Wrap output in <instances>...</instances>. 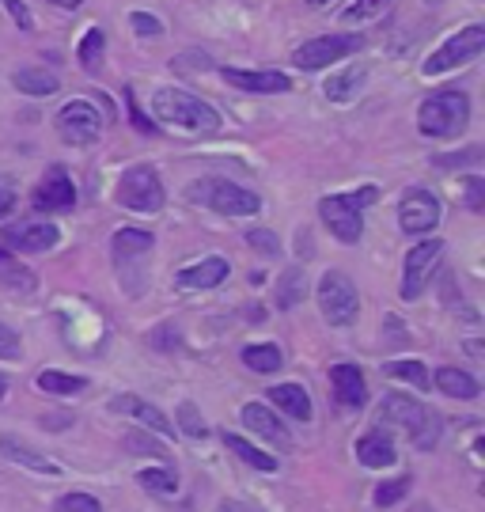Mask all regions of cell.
Wrapping results in <instances>:
<instances>
[{"instance_id": "1", "label": "cell", "mask_w": 485, "mask_h": 512, "mask_svg": "<svg viewBox=\"0 0 485 512\" xmlns=\"http://www.w3.org/2000/svg\"><path fill=\"white\" fill-rule=\"evenodd\" d=\"M148 114L156 118V126L179 137H213L220 129V114L209 107L205 99H198L186 88H156L148 99Z\"/></svg>"}, {"instance_id": "2", "label": "cell", "mask_w": 485, "mask_h": 512, "mask_svg": "<svg viewBox=\"0 0 485 512\" xmlns=\"http://www.w3.org/2000/svg\"><path fill=\"white\" fill-rule=\"evenodd\" d=\"M383 421H395L402 425L410 440H414L417 452H432L440 444V433H444V421L436 410H429L425 403H417L410 395H387L383 399Z\"/></svg>"}, {"instance_id": "3", "label": "cell", "mask_w": 485, "mask_h": 512, "mask_svg": "<svg viewBox=\"0 0 485 512\" xmlns=\"http://www.w3.org/2000/svg\"><path fill=\"white\" fill-rule=\"evenodd\" d=\"M467 122H470V99L463 92H436L417 107V129L425 137H436V141L459 137L467 129Z\"/></svg>"}, {"instance_id": "4", "label": "cell", "mask_w": 485, "mask_h": 512, "mask_svg": "<svg viewBox=\"0 0 485 512\" xmlns=\"http://www.w3.org/2000/svg\"><path fill=\"white\" fill-rule=\"evenodd\" d=\"M376 202V186H364L357 194H330L319 202V217L342 243H357L364 232V205Z\"/></svg>"}, {"instance_id": "5", "label": "cell", "mask_w": 485, "mask_h": 512, "mask_svg": "<svg viewBox=\"0 0 485 512\" xmlns=\"http://www.w3.org/2000/svg\"><path fill=\"white\" fill-rule=\"evenodd\" d=\"M114 198H118V205L129 209V213H144V217H152V213H160L163 202H167V190H163L156 167L137 164L122 175V183H118V190H114Z\"/></svg>"}, {"instance_id": "6", "label": "cell", "mask_w": 485, "mask_h": 512, "mask_svg": "<svg viewBox=\"0 0 485 512\" xmlns=\"http://www.w3.org/2000/svg\"><path fill=\"white\" fill-rule=\"evenodd\" d=\"M319 311L330 327H349L360 311V293L342 270H326L319 281Z\"/></svg>"}, {"instance_id": "7", "label": "cell", "mask_w": 485, "mask_h": 512, "mask_svg": "<svg viewBox=\"0 0 485 512\" xmlns=\"http://www.w3.org/2000/svg\"><path fill=\"white\" fill-rule=\"evenodd\" d=\"M482 50H485V27L482 23H470V27H463L459 35H451L436 54L425 57L421 73L425 76L451 73V69H459V65H470L474 57H482Z\"/></svg>"}, {"instance_id": "8", "label": "cell", "mask_w": 485, "mask_h": 512, "mask_svg": "<svg viewBox=\"0 0 485 512\" xmlns=\"http://www.w3.org/2000/svg\"><path fill=\"white\" fill-rule=\"evenodd\" d=\"M57 133L61 141H69L76 148H88L103 137V114L91 107L88 99H72L57 110Z\"/></svg>"}, {"instance_id": "9", "label": "cell", "mask_w": 485, "mask_h": 512, "mask_svg": "<svg viewBox=\"0 0 485 512\" xmlns=\"http://www.w3.org/2000/svg\"><path fill=\"white\" fill-rule=\"evenodd\" d=\"M357 50H364V35H323V38L304 42V46L292 54V61H296V69L315 73V69H326V65L357 54Z\"/></svg>"}, {"instance_id": "10", "label": "cell", "mask_w": 485, "mask_h": 512, "mask_svg": "<svg viewBox=\"0 0 485 512\" xmlns=\"http://www.w3.org/2000/svg\"><path fill=\"white\" fill-rule=\"evenodd\" d=\"M152 247H156V236L144 232V228H118V232H114V262H118V281H122V289H126L129 274H137V285L144 289L141 266H144V258L152 255Z\"/></svg>"}, {"instance_id": "11", "label": "cell", "mask_w": 485, "mask_h": 512, "mask_svg": "<svg viewBox=\"0 0 485 512\" xmlns=\"http://www.w3.org/2000/svg\"><path fill=\"white\" fill-rule=\"evenodd\" d=\"M57 239H61V232L50 220H19V224L0 228V247L19 251V255H42V251L57 247Z\"/></svg>"}, {"instance_id": "12", "label": "cell", "mask_w": 485, "mask_h": 512, "mask_svg": "<svg viewBox=\"0 0 485 512\" xmlns=\"http://www.w3.org/2000/svg\"><path fill=\"white\" fill-rule=\"evenodd\" d=\"M398 224H402L406 236H429L432 228L440 224V198L425 186L406 190V198L398 205Z\"/></svg>"}, {"instance_id": "13", "label": "cell", "mask_w": 485, "mask_h": 512, "mask_svg": "<svg viewBox=\"0 0 485 512\" xmlns=\"http://www.w3.org/2000/svg\"><path fill=\"white\" fill-rule=\"evenodd\" d=\"M440 255H444V239H425V243H417L414 251L406 255V266H402V300H417V296L425 293Z\"/></svg>"}, {"instance_id": "14", "label": "cell", "mask_w": 485, "mask_h": 512, "mask_svg": "<svg viewBox=\"0 0 485 512\" xmlns=\"http://www.w3.org/2000/svg\"><path fill=\"white\" fill-rule=\"evenodd\" d=\"M201 198L209 209L216 213H224V217H254L258 209H262V198L254 194V190H243V186L228 183V179H216L201 190Z\"/></svg>"}, {"instance_id": "15", "label": "cell", "mask_w": 485, "mask_h": 512, "mask_svg": "<svg viewBox=\"0 0 485 512\" xmlns=\"http://www.w3.org/2000/svg\"><path fill=\"white\" fill-rule=\"evenodd\" d=\"M35 205L46 213H65L76 205V186H72L65 167H46L42 183L35 186Z\"/></svg>"}, {"instance_id": "16", "label": "cell", "mask_w": 485, "mask_h": 512, "mask_svg": "<svg viewBox=\"0 0 485 512\" xmlns=\"http://www.w3.org/2000/svg\"><path fill=\"white\" fill-rule=\"evenodd\" d=\"M232 274V266H228V258H201L194 266H186L179 277H175V289L179 293H201V289H216V285H224Z\"/></svg>"}, {"instance_id": "17", "label": "cell", "mask_w": 485, "mask_h": 512, "mask_svg": "<svg viewBox=\"0 0 485 512\" xmlns=\"http://www.w3.org/2000/svg\"><path fill=\"white\" fill-rule=\"evenodd\" d=\"M220 76L239 88V92H251V95H285L292 92V80L285 73H251V69H220Z\"/></svg>"}, {"instance_id": "18", "label": "cell", "mask_w": 485, "mask_h": 512, "mask_svg": "<svg viewBox=\"0 0 485 512\" xmlns=\"http://www.w3.org/2000/svg\"><path fill=\"white\" fill-rule=\"evenodd\" d=\"M239 421H243V429H251V433H258L262 440H270L273 448H292V433H288L281 421L273 418L270 406L247 403L243 406V414H239Z\"/></svg>"}, {"instance_id": "19", "label": "cell", "mask_w": 485, "mask_h": 512, "mask_svg": "<svg viewBox=\"0 0 485 512\" xmlns=\"http://www.w3.org/2000/svg\"><path fill=\"white\" fill-rule=\"evenodd\" d=\"M330 384H334V399L349 406V410L368 403V380H364V372L357 365H349V361L334 365L330 368Z\"/></svg>"}, {"instance_id": "20", "label": "cell", "mask_w": 485, "mask_h": 512, "mask_svg": "<svg viewBox=\"0 0 485 512\" xmlns=\"http://www.w3.org/2000/svg\"><path fill=\"white\" fill-rule=\"evenodd\" d=\"M0 456L19 463V467H31L38 475H61V467H57L54 459H46L38 448H31V444L23 437H16V433H0Z\"/></svg>"}, {"instance_id": "21", "label": "cell", "mask_w": 485, "mask_h": 512, "mask_svg": "<svg viewBox=\"0 0 485 512\" xmlns=\"http://www.w3.org/2000/svg\"><path fill=\"white\" fill-rule=\"evenodd\" d=\"M110 410H114V414H129V418H137L144 429H156V433H163V437H171V433H175V429H171V421L163 418L160 406L144 403V399H137V395H118V399H110Z\"/></svg>"}, {"instance_id": "22", "label": "cell", "mask_w": 485, "mask_h": 512, "mask_svg": "<svg viewBox=\"0 0 485 512\" xmlns=\"http://www.w3.org/2000/svg\"><path fill=\"white\" fill-rule=\"evenodd\" d=\"M357 459L364 467H372V471H383V467H395V440L387 437L383 429H372V433H364L357 440Z\"/></svg>"}, {"instance_id": "23", "label": "cell", "mask_w": 485, "mask_h": 512, "mask_svg": "<svg viewBox=\"0 0 485 512\" xmlns=\"http://www.w3.org/2000/svg\"><path fill=\"white\" fill-rule=\"evenodd\" d=\"M432 384H436V391L451 395V399H478L482 395V384L470 372H463V368H440L432 376Z\"/></svg>"}, {"instance_id": "24", "label": "cell", "mask_w": 485, "mask_h": 512, "mask_svg": "<svg viewBox=\"0 0 485 512\" xmlns=\"http://www.w3.org/2000/svg\"><path fill=\"white\" fill-rule=\"evenodd\" d=\"M364 80H368V69H364V65H349V69H342V73L330 76V80L323 84L326 99H334V103H349V99L364 88Z\"/></svg>"}, {"instance_id": "25", "label": "cell", "mask_w": 485, "mask_h": 512, "mask_svg": "<svg viewBox=\"0 0 485 512\" xmlns=\"http://www.w3.org/2000/svg\"><path fill=\"white\" fill-rule=\"evenodd\" d=\"M270 399H273V406H281V410H285L288 418H296V421L311 418V399H307V391L300 384L270 387Z\"/></svg>"}, {"instance_id": "26", "label": "cell", "mask_w": 485, "mask_h": 512, "mask_svg": "<svg viewBox=\"0 0 485 512\" xmlns=\"http://www.w3.org/2000/svg\"><path fill=\"white\" fill-rule=\"evenodd\" d=\"M35 274L23 270L16 258L0 247V289H12V293H35Z\"/></svg>"}, {"instance_id": "27", "label": "cell", "mask_w": 485, "mask_h": 512, "mask_svg": "<svg viewBox=\"0 0 485 512\" xmlns=\"http://www.w3.org/2000/svg\"><path fill=\"white\" fill-rule=\"evenodd\" d=\"M12 84H16V92H23V95H54L57 88H61V80H57L50 69H16Z\"/></svg>"}, {"instance_id": "28", "label": "cell", "mask_w": 485, "mask_h": 512, "mask_svg": "<svg viewBox=\"0 0 485 512\" xmlns=\"http://www.w3.org/2000/svg\"><path fill=\"white\" fill-rule=\"evenodd\" d=\"M307 296V270H285L281 274V281H277V308L288 311V308H296L300 300Z\"/></svg>"}, {"instance_id": "29", "label": "cell", "mask_w": 485, "mask_h": 512, "mask_svg": "<svg viewBox=\"0 0 485 512\" xmlns=\"http://www.w3.org/2000/svg\"><path fill=\"white\" fill-rule=\"evenodd\" d=\"M224 444L235 452V459H243V463H247V467H254V471H277V459H273L270 452H262V448H254V444H247L243 437L224 433Z\"/></svg>"}, {"instance_id": "30", "label": "cell", "mask_w": 485, "mask_h": 512, "mask_svg": "<svg viewBox=\"0 0 485 512\" xmlns=\"http://www.w3.org/2000/svg\"><path fill=\"white\" fill-rule=\"evenodd\" d=\"M38 387H42L46 395H80V391H88V380H84V376H72V372L46 368V372L38 376Z\"/></svg>"}, {"instance_id": "31", "label": "cell", "mask_w": 485, "mask_h": 512, "mask_svg": "<svg viewBox=\"0 0 485 512\" xmlns=\"http://www.w3.org/2000/svg\"><path fill=\"white\" fill-rule=\"evenodd\" d=\"M383 376L406 380V384H414L417 391H429V384H432L429 368L421 365V361H387V365H383Z\"/></svg>"}, {"instance_id": "32", "label": "cell", "mask_w": 485, "mask_h": 512, "mask_svg": "<svg viewBox=\"0 0 485 512\" xmlns=\"http://www.w3.org/2000/svg\"><path fill=\"white\" fill-rule=\"evenodd\" d=\"M243 365L251 368V372H277L281 368V349L273 346V342H262V346H247L243 349Z\"/></svg>"}, {"instance_id": "33", "label": "cell", "mask_w": 485, "mask_h": 512, "mask_svg": "<svg viewBox=\"0 0 485 512\" xmlns=\"http://www.w3.org/2000/svg\"><path fill=\"white\" fill-rule=\"evenodd\" d=\"M103 50H107V38L99 27H91L88 35L80 38V65L88 69V73H99L103 69Z\"/></svg>"}, {"instance_id": "34", "label": "cell", "mask_w": 485, "mask_h": 512, "mask_svg": "<svg viewBox=\"0 0 485 512\" xmlns=\"http://www.w3.org/2000/svg\"><path fill=\"white\" fill-rule=\"evenodd\" d=\"M137 482H141L144 490H152V494H163L171 497L175 490H179V475L171 471V467H156V471H141L137 475Z\"/></svg>"}, {"instance_id": "35", "label": "cell", "mask_w": 485, "mask_h": 512, "mask_svg": "<svg viewBox=\"0 0 485 512\" xmlns=\"http://www.w3.org/2000/svg\"><path fill=\"white\" fill-rule=\"evenodd\" d=\"M406 494H410V478H395V482H379L372 501H376V509H391V505H398Z\"/></svg>"}, {"instance_id": "36", "label": "cell", "mask_w": 485, "mask_h": 512, "mask_svg": "<svg viewBox=\"0 0 485 512\" xmlns=\"http://www.w3.org/2000/svg\"><path fill=\"white\" fill-rule=\"evenodd\" d=\"M391 8V0H357L353 8H345V23H360V19H372L379 12H387Z\"/></svg>"}, {"instance_id": "37", "label": "cell", "mask_w": 485, "mask_h": 512, "mask_svg": "<svg viewBox=\"0 0 485 512\" xmlns=\"http://www.w3.org/2000/svg\"><path fill=\"white\" fill-rule=\"evenodd\" d=\"M57 512H103V505L91 494H65L57 501Z\"/></svg>"}, {"instance_id": "38", "label": "cell", "mask_w": 485, "mask_h": 512, "mask_svg": "<svg viewBox=\"0 0 485 512\" xmlns=\"http://www.w3.org/2000/svg\"><path fill=\"white\" fill-rule=\"evenodd\" d=\"M179 421H182V433H190V437H205L209 433V425H201V414L194 403L179 406Z\"/></svg>"}, {"instance_id": "39", "label": "cell", "mask_w": 485, "mask_h": 512, "mask_svg": "<svg viewBox=\"0 0 485 512\" xmlns=\"http://www.w3.org/2000/svg\"><path fill=\"white\" fill-rule=\"evenodd\" d=\"M129 27H133L141 38H160L163 35V23L156 16H148V12H133V16H129Z\"/></svg>"}, {"instance_id": "40", "label": "cell", "mask_w": 485, "mask_h": 512, "mask_svg": "<svg viewBox=\"0 0 485 512\" xmlns=\"http://www.w3.org/2000/svg\"><path fill=\"white\" fill-rule=\"evenodd\" d=\"M247 243H251L258 255H281V243H277V236L273 232H266V228H254L251 236H247Z\"/></svg>"}, {"instance_id": "41", "label": "cell", "mask_w": 485, "mask_h": 512, "mask_svg": "<svg viewBox=\"0 0 485 512\" xmlns=\"http://www.w3.org/2000/svg\"><path fill=\"white\" fill-rule=\"evenodd\" d=\"M19 357V334L8 323H0V361H16Z\"/></svg>"}, {"instance_id": "42", "label": "cell", "mask_w": 485, "mask_h": 512, "mask_svg": "<svg viewBox=\"0 0 485 512\" xmlns=\"http://www.w3.org/2000/svg\"><path fill=\"white\" fill-rule=\"evenodd\" d=\"M0 4L12 12V19H16L19 31H31V27H35V16H31V8H27L23 0H0Z\"/></svg>"}, {"instance_id": "43", "label": "cell", "mask_w": 485, "mask_h": 512, "mask_svg": "<svg viewBox=\"0 0 485 512\" xmlns=\"http://www.w3.org/2000/svg\"><path fill=\"white\" fill-rule=\"evenodd\" d=\"M126 444H129V448H141L137 456H156V459H163V444H156V440H144V437H137V433H133V437H126Z\"/></svg>"}, {"instance_id": "44", "label": "cell", "mask_w": 485, "mask_h": 512, "mask_svg": "<svg viewBox=\"0 0 485 512\" xmlns=\"http://www.w3.org/2000/svg\"><path fill=\"white\" fill-rule=\"evenodd\" d=\"M12 209H16V186L8 179H0V217H8Z\"/></svg>"}, {"instance_id": "45", "label": "cell", "mask_w": 485, "mask_h": 512, "mask_svg": "<svg viewBox=\"0 0 485 512\" xmlns=\"http://www.w3.org/2000/svg\"><path fill=\"white\" fill-rule=\"evenodd\" d=\"M126 103H129V114H133V126L141 129V133H148V129H152V122H148L141 110H137V103H133V88H126Z\"/></svg>"}, {"instance_id": "46", "label": "cell", "mask_w": 485, "mask_h": 512, "mask_svg": "<svg viewBox=\"0 0 485 512\" xmlns=\"http://www.w3.org/2000/svg\"><path fill=\"white\" fill-rule=\"evenodd\" d=\"M467 183H470V194H467L470 209H474V213H482V179H478V175H470Z\"/></svg>"}, {"instance_id": "47", "label": "cell", "mask_w": 485, "mask_h": 512, "mask_svg": "<svg viewBox=\"0 0 485 512\" xmlns=\"http://www.w3.org/2000/svg\"><path fill=\"white\" fill-rule=\"evenodd\" d=\"M216 512H258L254 505H247V501H235V497H224L220 505H216Z\"/></svg>"}, {"instance_id": "48", "label": "cell", "mask_w": 485, "mask_h": 512, "mask_svg": "<svg viewBox=\"0 0 485 512\" xmlns=\"http://www.w3.org/2000/svg\"><path fill=\"white\" fill-rule=\"evenodd\" d=\"M42 425H46V429H69L72 414H46V418H42Z\"/></svg>"}, {"instance_id": "49", "label": "cell", "mask_w": 485, "mask_h": 512, "mask_svg": "<svg viewBox=\"0 0 485 512\" xmlns=\"http://www.w3.org/2000/svg\"><path fill=\"white\" fill-rule=\"evenodd\" d=\"M467 353L470 357H485V346L482 342H467Z\"/></svg>"}, {"instance_id": "50", "label": "cell", "mask_w": 485, "mask_h": 512, "mask_svg": "<svg viewBox=\"0 0 485 512\" xmlns=\"http://www.w3.org/2000/svg\"><path fill=\"white\" fill-rule=\"evenodd\" d=\"M50 4H57V8H80V4H84V0H50Z\"/></svg>"}, {"instance_id": "51", "label": "cell", "mask_w": 485, "mask_h": 512, "mask_svg": "<svg viewBox=\"0 0 485 512\" xmlns=\"http://www.w3.org/2000/svg\"><path fill=\"white\" fill-rule=\"evenodd\" d=\"M4 395H8V380H4V376H0V399H4Z\"/></svg>"}, {"instance_id": "52", "label": "cell", "mask_w": 485, "mask_h": 512, "mask_svg": "<svg viewBox=\"0 0 485 512\" xmlns=\"http://www.w3.org/2000/svg\"><path fill=\"white\" fill-rule=\"evenodd\" d=\"M410 512H436V509H432V505H414Z\"/></svg>"}, {"instance_id": "53", "label": "cell", "mask_w": 485, "mask_h": 512, "mask_svg": "<svg viewBox=\"0 0 485 512\" xmlns=\"http://www.w3.org/2000/svg\"><path fill=\"white\" fill-rule=\"evenodd\" d=\"M311 4H315V8H326V4H334V0H311Z\"/></svg>"}, {"instance_id": "54", "label": "cell", "mask_w": 485, "mask_h": 512, "mask_svg": "<svg viewBox=\"0 0 485 512\" xmlns=\"http://www.w3.org/2000/svg\"><path fill=\"white\" fill-rule=\"evenodd\" d=\"M429 4H440V0H429Z\"/></svg>"}]
</instances>
